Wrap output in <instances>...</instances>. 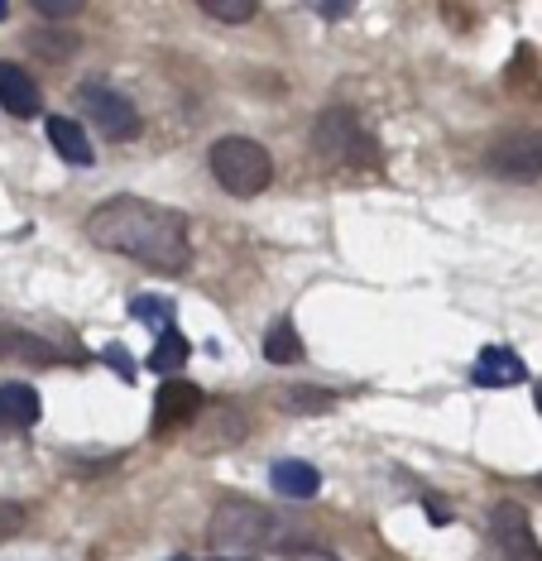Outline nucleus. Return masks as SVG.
Segmentation results:
<instances>
[{
    "label": "nucleus",
    "instance_id": "nucleus-1",
    "mask_svg": "<svg viewBox=\"0 0 542 561\" xmlns=\"http://www.w3.org/2000/svg\"><path fill=\"white\" fill-rule=\"evenodd\" d=\"M87 236L97 240L101 250H115L125 260H139L159 274H183L188 270V221L183 211L159 207V202L145 197H111L87 216Z\"/></svg>",
    "mask_w": 542,
    "mask_h": 561
},
{
    "label": "nucleus",
    "instance_id": "nucleus-2",
    "mask_svg": "<svg viewBox=\"0 0 542 561\" xmlns=\"http://www.w3.org/2000/svg\"><path fill=\"white\" fill-rule=\"evenodd\" d=\"M313 149L337 169H380V139L370 135V125L346 106L321 111L313 125Z\"/></svg>",
    "mask_w": 542,
    "mask_h": 561
},
{
    "label": "nucleus",
    "instance_id": "nucleus-3",
    "mask_svg": "<svg viewBox=\"0 0 542 561\" xmlns=\"http://www.w3.org/2000/svg\"><path fill=\"white\" fill-rule=\"evenodd\" d=\"M212 178L226 187L230 197H260L269 183H274V159H269L264 145L255 139H216L212 145Z\"/></svg>",
    "mask_w": 542,
    "mask_h": 561
},
{
    "label": "nucleus",
    "instance_id": "nucleus-4",
    "mask_svg": "<svg viewBox=\"0 0 542 561\" xmlns=\"http://www.w3.org/2000/svg\"><path fill=\"white\" fill-rule=\"evenodd\" d=\"M485 163L495 178H509V183H538L542 178V130H505L489 139L485 149Z\"/></svg>",
    "mask_w": 542,
    "mask_h": 561
},
{
    "label": "nucleus",
    "instance_id": "nucleus-5",
    "mask_svg": "<svg viewBox=\"0 0 542 561\" xmlns=\"http://www.w3.org/2000/svg\"><path fill=\"white\" fill-rule=\"evenodd\" d=\"M206 538H212V547H264L274 538V518L245 500H226L206 523Z\"/></svg>",
    "mask_w": 542,
    "mask_h": 561
},
{
    "label": "nucleus",
    "instance_id": "nucleus-6",
    "mask_svg": "<svg viewBox=\"0 0 542 561\" xmlns=\"http://www.w3.org/2000/svg\"><path fill=\"white\" fill-rule=\"evenodd\" d=\"M77 106H82L87 121H97L111 139H135L139 135V111L121 92H115V87H106V82L77 87Z\"/></svg>",
    "mask_w": 542,
    "mask_h": 561
},
{
    "label": "nucleus",
    "instance_id": "nucleus-7",
    "mask_svg": "<svg viewBox=\"0 0 542 561\" xmlns=\"http://www.w3.org/2000/svg\"><path fill=\"white\" fill-rule=\"evenodd\" d=\"M489 533H495V547H499L505 561H542V547L533 538V528H528L523 504L499 500L495 508H489Z\"/></svg>",
    "mask_w": 542,
    "mask_h": 561
},
{
    "label": "nucleus",
    "instance_id": "nucleus-8",
    "mask_svg": "<svg viewBox=\"0 0 542 561\" xmlns=\"http://www.w3.org/2000/svg\"><path fill=\"white\" fill-rule=\"evenodd\" d=\"M197 408H202V389L188 385V379H169V385L154 393V427L159 432L183 427V423L197 417Z\"/></svg>",
    "mask_w": 542,
    "mask_h": 561
},
{
    "label": "nucleus",
    "instance_id": "nucleus-9",
    "mask_svg": "<svg viewBox=\"0 0 542 561\" xmlns=\"http://www.w3.org/2000/svg\"><path fill=\"white\" fill-rule=\"evenodd\" d=\"M44 125H48V145L58 149L63 163H72V169H92L97 149H92V139H87L82 125H77L72 116H48Z\"/></svg>",
    "mask_w": 542,
    "mask_h": 561
},
{
    "label": "nucleus",
    "instance_id": "nucleus-10",
    "mask_svg": "<svg viewBox=\"0 0 542 561\" xmlns=\"http://www.w3.org/2000/svg\"><path fill=\"white\" fill-rule=\"evenodd\" d=\"M38 87L34 78L20 68V62H0V106L10 111V116H20V121H30L38 116Z\"/></svg>",
    "mask_w": 542,
    "mask_h": 561
},
{
    "label": "nucleus",
    "instance_id": "nucleus-11",
    "mask_svg": "<svg viewBox=\"0 0 542 561\" xmlns=\"http://www.w3.org/2000/svg\"><path fill=\"white\" fill-rule=\"evenodd\" d=\"M523 379H528L523 360L505 346H489V351H481V360H475V385L481 389H505V385H523Z\"/></svg>",
    "mask_w": 542,
    "mask_h": 561
},
{
    "label": "nucleus",
    "instance_id": "nucleus-12",
    "mask_svg": "<svg viewBox=\"0 0 542 561\" xmlns=\"http://www.w3.org/2000/svg\"><path fill=\"white\" fill-rule=\"evenodd\" d=\"M38 423V393L30 385H0V427H34Z\"/></svg>",
    "mask_w": 542,
    "mask_h": 561
},
{
    "label": "nucleus",
    "instance_id": "nucleus-13",
    "mask_svg": "<svg viewBox=\"0 0 542 561\" xmlns=\"http://www.w3.org/2000/svg\"><path fill=\"white\" fill-rule=\"evenodd\" d=\"M269 480H274V490L289 494V500H313V494L321 490L317 466H307V461H279L274 470H269Z\"/></svg>",
    "mask_w": 542,
    "mask_h": 561
},
{
    "label": "nucleus",
    "instance_id": "nucleus-14",
    "mask_svg": "<svg viewBox=\"0 0 542 561\" xmlns=\"http://www.w3.org/2000/svg\"><path fill=\"white\" fill-rule=\"evenodd\" d=\"M0 351L15 355V360H30V365H54L58 351L48 341L30 336V331H15V327H0Z\"/></svg>",
    "mask_w": 542,
    "mask_h": 561
},
{
    "label": "nucleus",
    "instance_id": "nucleus-15",
    "mask_svg": "<svg viewBox=\"0 0 542 561\" xmlns=\"http://www.w3.org/2000/svg\"><path fill=\"white\" fill-rule=\"evenodd\" d=\"M264 360H274V365L303 360V341H298V327H293V317H279V322L264 331Z\"/></svg>",
    "mask_w": 542,
    "mask_h": 561
},
{
    "label": "nucleus",
    "instance_id": "nucleus-16",
    "mask_svg": "<svg viewBox=\"0 0 542 561\" xmlns=\"http://www.w3.org/2000/svg\"><path fill=\"white\" fill-rule=\"evenodd\" d=\"M188 355H192V346H188V336H183V331H163V336H159V346H154V355H149V369H154V375H178V369H183V360H188Z\"/></svg>",
    "mask_w": 542,
    "mask_h": 561
},
{
    "label": "nucleus",
    "instance_id": "nucleus-17",
    "mask_svg": "<svg viewBox=\"0 0 542 561\" xmlns=\"http://www.w3.org/2000/svg\"><path fill=\"white\" fill-rule=\"evenodd\" d=\"M337 403L327 389H307V385H289L279 389V408L283 413H327V408Z\"/></svg>",
    "mask_w": 542,
    "mask_h": 561
},
{
    "label": "nucleus",
    "instance_id": "nucleus-18",
    "mask_svg": "<svg viewBox=\"0 0 542 561\" xmlns=\"http://www.w3.org/2000/svg\"><path fill=\"white\" fill-rule=\"evenodd\" d=\"M131 317H139V322H149V327H163V331H173V298H135L131 302Z\"/></svg>",
    "mask_w": 542,
    "mask_h": 561
},
{
    "label": "nucleus",
    "instance_id": "nucleus-19",
    "mask_svg": "<svg viewBox=\"0 0 542 561\" xmlns=\"http://www.w3.org/2000/svg\"><path fill=\"white\" fill-rule=\"evenodd\" d=\"M197 10H206L212 20H230V24H245L255 15V0H197Z\"/></svg>",
    "mask_w": 542,
    "mask_h": 561
},
{
    "label": "nucleus",
    "instance_id": "nucleus-20",
    "mask_svg": "<svg viewBox=\"0 0 542 561\" xmlns=\"http://www.w3.org/2000/svg\"><path fill=\"white\" fill-rule=\"evenodd\" d=\"M101 360H106L111 369H121V379H125V385H131V379H135L131 351H125V346H121V341H111V346H106V351H101Z\"/></svg>",
    "mask_w": 542,
    "mask_h": 561
},
{
    "label": "nucleus",
    "instance_id": "nucleus-21",
    "mask_svg": "<svg viewBox=\"0 0 542 561\" xmlns=\"http://www.w3.org/2000/svg\"><path fill=\"white\" fill-rule=\"evenodd\" d=\"M38 15H48V20H68V15H77L82 10V0H38Z\"/></svg>",
    "mask_w": 542,
    "mask_h": 561
},
{
    "label": "nucleus",
    "instance_id": "nucleus-22",
    "mask_svg": "<svg viewBox=\"0 0 542 561\" xmlns=\"http://www.w3.org/2000/svg\"><path fill=\"white\" fill-rule=\"evenodd\" d=\"M20 528V508H10V504H0V538H10V533Z\"/></svg>",
    "mask_w": 542,
    "mask_h": 561
},
{
    "label": "nucleus",
    "instance_id": "nucleus-23",
    "mask_svg": "<svg viewBox=\"0 0 542 561\" xmlns=\"http://www.w3.org/2000/svg\"><path fill=\"white\" fill-rule=\"evenodd\" d=\"M313 10H317V15H327V20H341L346 10H351V5H341V0H317Z\"/></svg>",
    "mask_w": 542,
    "mask_h": 561
},
{
    "label": "nucleus",
    "instance_id": "nucleus-24",
    "mask_svg": "<svg viewBox=\"0 0 542 561\" xmlns=\"http://www.w3.org/2000/svg\"><path fill=\"white\" fill-rule=\"evenodd\" d=\"M10 15V5H5V0H0V20H5Z\"/></svg>",
    "mask_w": 542,
    "mask_h": 561
},
{
    "label": "nucleus",
    "instance_id": "nucleus-25",
    "mask_svg": "<svg viewBox=\"0 0 542 561\" xmlns=\"http://www.w3.org/2000/svg\"><path fill=\"white\" fill-rule=\"evenodd\" d=\"M538 408H542V385H538Z\"/></svg>",
    "mask_w": 542,
    "mask_h": 561
},
{
    "label": "nucleus",
    "instance_id": "nucleus-26",
    "mask_svg": "<svg viewBox=\"0 0 542 561\" xmlns=\"http://www.w3.org/2000/svg\"><path fill=\"white\" fill-rule=\"evenodd\" d=\"M216 561H236V557H216Z\"/></svg>",
    "mask_w": 542,
    "mask_h": 561
},
{
    "label": "nucleus",
    "instance_id": "nucleus-27",
    "mask_svg": "<svg viewBox=\"0 0 542 561\" xmlns=\"http://www.w3.org/2000/svg\"><path fill=\"white\" fill-rule=\"evenodd\" d=\"M173 561H192V557H173Z\"/></svg>",
    "mask_w": 542,
    "mask_h": 561
}]
</instances>
